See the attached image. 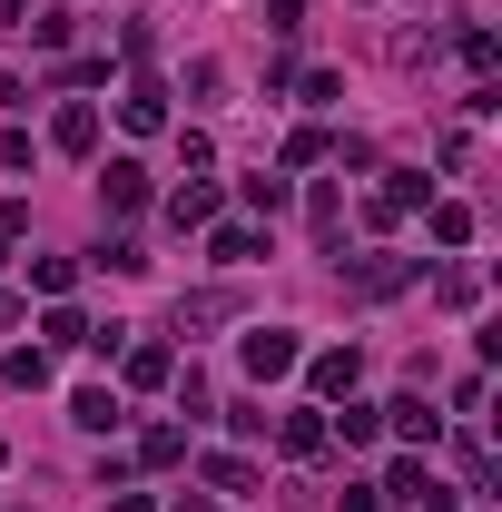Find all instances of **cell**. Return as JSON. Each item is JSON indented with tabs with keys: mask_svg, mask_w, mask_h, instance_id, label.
<instances>
[{
	"mask_svg": "<svg viewBox=\"0 0 502 512\" xmlns=\"http://www.w3.org/2000/svg\"><path fill=\"white\" fill-rule=\"evenodd\" d=\"M237 355H247V375H256V384L296 375V325H256V335L237 345Z\"/></svg>",
	"mask_w": 502,
	"mask_h": 512,
	"instance_id": "6da1fadb",
	"label": "cell"
},
{
	"mask_svg": "<svg viewBox=\"0 0 502 512\" xmlns=\"http://www.w3.org/2000/svg\"><path fill=\"white\" fill-rule=\"evenodd\" d=\"M99 207H109V217H138V207H148V168H138V158H109V168H99Z\"/></svg>",
	"mask_w": 502,
	"mask_h": 512,
	"instance_id": "7a4b0ae2",
	"label": "cell"
},
{
	"mask_svg": "<svg viewBox=\"0 0 502 512\" xmlns=\"http://www.w3.org/2000/svg\"><path fill=\"white\" fill-rule=\"evenodd\" d=\"M394 286H414V256H365V266H345V296H394Z\"/></svg>",
	"mask_w": 502,
	"mask_h": 512,
	"instance_id": "3957f363",
	"label": "cell"
},
{
	"mask_svg": "<svg viewBox=\"0 0 502 512\" xmlns=\"http://www.w3.org/2000/svg\"><path fill=\"white\" fill-rule=\"evenodd\" d=\"M394 503H414V512H453V493H443L424 463H394Z\"/></svg>",
	"mask_w": 502,
	"mask_h": 512,
	"instance_id": "277c9868",
	"label": "cell"
},
{
	"mask_svg": "<svg viewBox=\"0 0 502 512\" xmlns=\"http://www.w3.org/2000/svg\"><path fill=\"white\" fill-rule=\"evenodd\" d=\"M50 138H60L69 158H89V148H99V109H89V99H69L60 119H50Z\"/></svg>",
	"mask_w": 502,
	"mask_h": 512,
	"instance_id": "5b68a950",
	"label": "cell"
},
{
	"mask_svg": "<svg viewBox=\"0 0 502 512\" xmlns=\"http://www.w3.org/2000/svg\"><path fill=\"white\" fill-rule=\"evenodd\" d=\"M69 424H89V434H119V394H109V384H79V394H69Z\"/></svg>",
	"mask_w": 502,
	"mask_h": 512,
	"instance_id": "8992f818",
	"label": "cell"
},
{
	"mask_svg": "<svg viewBox=\"0 0 502 512\" xmlns=\"http://www.w3.org/2000/svg\"><path fill=\"white\" fill-rule=\"evenodd\" d=\"M355 375H365V355H355V345L315 355V394H335V404H345V394H355Z\"/></svg>",
	"mask_w": 502,
	"mask_h": 512,
	"instance_id": "52a82bcc",
	"label": "cell"
},
{
	"mask_svg": "<svg viewBox=\"0 0 502 512\" xmlns=\"http://www.w3.org/2000/svg\"><path fill=\"white\" fill-rule=\"evenodd\" d=\"M119 119L138 128V138H148V128H168V89H158V79H138V89L119 99Z\"/></svg>",
	"mask_w": 502,
	"mask_h": 512,
	"instance_id": "ba28073f",
	"label": "cell"
},
{
	"mask_svg": "<svg viewBox=\"0 0 502 512\" xmlns=\"http://www.w3.org/2000/svg\"><path fill=\"white\" fill-rule=\"evenodd\" d=\"M384 414H394L404 444H434V434H443V414H424V394H404V404H384Z\"/></svg>",
	"mask_w": 502,
	"mask_h": 512,
	"instance_id": "9c48e42d",
	"label": "cell"
},
{
	"mask_svg": "<svg viewBox=\"0 0 502 512\" xmlns=\"http://www.w3.org/2000/svg\"><path fill=\"white\" fill-rule=\"evenodd\" d=\"M217 266H256V256H266V237H256V227H217Z\"/></svg>",
	"mask_w": 502,
	"mask_h": 512,
	"instance_id": "30bf717a",
	"label": "cell"
},
{
	"mask_svg": "<svg viewBox=\"0 0 502 512\" xmlns=\"http://www.w3.org/2000/svg\"><path fill=\"white\" fill-rule=\"evenodd\" d=\"M168 217H178V227H207V217H217V188H207V178L178 188V197H168Z\"/></svg>",
	"mask_w": 502,
	"mask_h": 512,
	"instance_id": "8fae6325",
	"label": "cell"
},
{
	"mask_svg": "<svg viewBox=\"0 0 502 512\" xmlns=\"http://www.w3.org/2000/svg\"><path fill=\"white\" fill-rule=\"evenodd\" d=\"M178 375V355H168V345H138V355H128V384H168Z\"/></svg>",
	"mask_w": 502,
	"mask_h": 512,
	"instance_id": "7c38bea8",
	"label": "cell"
},
{
	"mask_svg": "<svg viewBox=\"0 0 502 512\" xmlns=\"http://www.w3.org/2000/svg\"><path fill=\"white\" fill-rule=\"evenodd\" d=\"M276 444H286V453H325V424H315V414H286Z\"/></svg>",
	"mask_w": 502,
	"mask_h": 512,
	"instance_id": "4fadbf2b",
	"label": "cell"
},
{
	"mask_svg": "<svg viewBox=\"0 0 502 512\" xmlns=\"http://www.w3.org/2000/svg\"><path fill=\"white\" fill-rule=\"evenodd\" d=\"M207 483H217V493H256V463H237V453H217V463H207Z\"/></svg>",
	"mask_w": 502,
	"mask_h": 512,
	"instance_id": "5bb4252c",
	"label": "cell"
},
{
	"mask_svg": "<svg viewBox=\"0 0 502 512\" xmlns=\"http://www.w3.org/2000/svg\"><path fill=\"white\" fill-rule=\"evenodd\" d=\"M463 237H473V207L443 197V207H434V247H463Z\"/></svg>",
	"mask_w": 502,
	"mask_h": 512,
	"instance_id": "9a60e30c",
	"label": "cell"
},
{
	"mask_svg": "<svg viewBox=\"0 0 502 512\" xmlns=\"http://www.w3.org/2000/svg\"><path fill=\"white\" fill-rule=\"evenodd\" d=\"M69 276H79L69 256H30V286H40V296H69Z\"/></svg>",
	"mask_w": 502,
	"mask_h": 512,
	"instance_id": "2e32d148",
	"label": "cell"
},
{
	"mask_svg": "<svg viewBox=\"0 0 502 512\" xmlns=\"http://www.w3.org/2000/svg\"><path fill=\"white\" fill-rule=\"evenodd\" d=\"M0 375H10V384H30V394H40V384H50V355H40V345H20V355H10Z\"/></svg>",
	"mask_w": 502,
	"mask_h": 512,
	"instance_id": "e0dca14e",
	"label": "cell"
},
{
	"mask_svg": "<svg viewBox=\"0 0 502 512\" xmlns=\"http://www.w3.org/2000/svg\"><path fill=\"white\" fill-rule=\"evenodd\" d=\"M335 434L345 444H375V404H335Z\"/></svg>",
	"mask_w": 502,
	"mask_h": 512,
	"instance_id": "ac0fdd59",
	"label": "cell"
},
{
	"mask_svg": "<svg viewBox=\"0 0 502 512\" xmlns=\"http://www.w3.org/2000/svg\"><path fill=\"white\" fill-rule=\"evenodd\" d=\"M178 453H188V434H178V424H158V434L138 444V463H178Z\"/></svg>",
	"mask_w": 502,
	"mask_h": 512,
	"instance_id": "d6986e66",
	"label": "cell"
},
{
	"mask_svg": "<svg viewBox=\"0 0 502 512\" xmlns=\"http://www.w3.org/2000/svg\"><path fill=\"white\" fill-rule=\"evenodd\" d=\"M247 207H256V217H276V207H286V178H266V168H256V178H247Z\"/></svg>",
	"mask_w": 502,
	"mask_h": 512,
	"instance_id": "ffe728a7",
	"label": "cell"
},
{
	"mask_svg": "<svg viewBox=\"0 0 502 512\" xmlns=\"http://www.w3.org/2000/svg\"><path fill=\"white\" fill-rule=\"evenodd\" d=\"M256 20H266V30H296V20H306V0H256Z\"/></svg>",
	"mask_w": 502,
	"mask_h": 512,
	"instance_id": "44dd1931",
	"label": "cell"
},
{
	"mask_svg": "<svg viewBox=\"0 0 502 512\" xmlns=\"http://www.w3.org/2000/svg\"><path fill=\"white\" fill-rule=\"evenodd\" d=\"M20 227H30V217H20V207H0V256L20 247Z\"/></svg>",
	"mask_w": 502,
	"mask_h": 512,
	"instance_id": "7402d4cb",
	"label": "cell"
},
{
	"mask_svg": "<svg viewBox=\"0 0 502 512\" xmlns=\"http://www.w3.org/2000/svg\"><path fill=\"white\" fill-rule=\"evenodd\" d=\"M335 512H384V503H375V493H365V483H355V493H345V503H335Z\"/></svg>",
	"mask_w": 502,
	"mask_h": 512,
	"instance_id": "603a6c76",
	"label": "cell"
},
{
	"mask_svg": "<svg viewBox=\"0 0 502 512\" xmlns=\"http://www.w3.org/2000/svg\"><path fill=\"white\" fill-rule=\"evenodd\" d=\"M109 512H158V503H148V493H109Z\"/></svg>",
	"mask_w": 502,
	"mask_h": 512,
	"instance_id": "cb8c5ba5",
	"label": "cell"
},
{
	"mask_svg": "<svg viewBox=\"0 0 502 512\" xmlns=\"http://www.w3.org/2000/svg\"><path fill=\"white\" fill-rule=\"evenodd\" d=\"M168 512H217V503H207V493H178V503H168Z\"/></svg>",
	"mask_w": 502,
	"mask_h": 512,
	"instance_id": "d4e9b609",
	"label": "cell"
}]
</instances>
